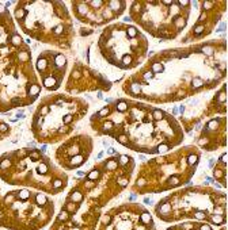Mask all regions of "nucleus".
I'll use <instances>...</instances> for the list:
<instances>
[{"instance_id":"obj_1","label":"nucleus","mask_w":228,"mask_h":230,"mask_svg":"<svg viewBox=\"0 0 228 230\" xmlns=\"http://www.w3.org/2000/svg\"><path fill=\"white\" fill-rule=\"evenodd\" d=\"M90 126L120 145L147 154H164L183 141V129L175 116L153 104L130 97L113 99L91 115Z\"/></svg>"},{"instance_id":"obj_2","label":"nucleus","mask_w":228,"mask_h":230,"mask_svg":"<svg viewBox=\"0 0 228 230\" xmlns=\"http://www.w3.org/2000/svg\"><path fill=\"white\" fill-rule=\"evenodd\" d=\"M148 45L147 37L136 26L114 22L101 31L95 53L107 67L109 79L114 84L124 79L126 71H134L147 60Z\"/></svg>"},{"instance_id":"obj_3","label":"nucleus","mask_w":228,"mask_h":230,"mask_svg":"<svg viewBox=\"0 0 228 230\" xmlns=\"http://www.w3.org/2000/svg\"><path fill=\"white\" fill-rule=\"evenodd\" d=\"M192 8L193 1L189 0L132 1L129 18L153 38L171 41L190 23Z\"/></svg>"},{"instance_id":"obj_4","label":"nucleus","mask_w":228,"mask_h":230,"mask_svg":"<svg viewBox=\"0 0 228 230\" xmlns=\"http://www.w3.org/2000/svg\"><path fill=\"white\" fill-rule=\"evenodd\" d=\"M75 18L81 26L97 29L121 18L129 1L118 0H95V1H71Z\"/></svg>"},{"instance_id":"obj_5","label":"nucleus","mask_w":228,"mask_h":230,"mask_svg":"<svg viewBox=\"0 0 228 230\" xmlns=\"http://www.w3.org/2000/svg\"><path fill=\"white\" fill-rule=\"evenodd\" d=\"M36 71L46 91H56L68 71V58L56 50H42L36 60Z\"/></svg>"},{"instance_id":"obj_6","label":"nucleus","mask_w":228,"mask_h":230,"mask_svg":"<svg viewBox=\"0 0 228 230\" xmlns=\"http://www.w3.org/2000/svg\"><path fill=\"white\" fill-rule=\"evenodd\" d=\"M225 133H227V119L225 115L221 116H215L210 118L204 126L202 130L200 131V135L194 138V142L197 146H200L201 149L205 150H215L217 148H224L225 144L219 141V138L221 141H225Z\"/></svg>"},{"instance_id":"obj_7","label":"nucleus","mask_w":228,"mask_h":230,"mask_svg":"<svg viewBox=\"0 0 228 230\" xmlns=\"http://www.w3.org/2000/svg\"><path fill=\"white\" fill-rule=\"evenodd\" d=\"M83 199H84V196L81 194V191H79V190H75L69 195V202H73V203H76V204H80L81 202H83Z\"/></svg>"},{"instance_id":"obj_8","label":"nucleus","mask_w":228,"mask_h":230,"mask_svg":"<svg viewBox=\"0 0 228 230\" xmlns=\"http://www.w3.org/2000/svg\"><path fill=\"white\" fill-rule=\"evenodd\" d=\"M139 218H140V222H141L143 225L148 226V225H151V223H152V215L148 211H145V210L141 211V214H140Z\"/></svg>"},{"instance_id":"obj_9","label":"nucleus","mask_w":228,"mask_h":230,"mask_svg":"<svg viewBox=\"0 0 228 230\" xmlns=\"http://www.w3.org/2000/svg\"><path fill=\"white\" fill-rule=\"evenodd\" d=\"M30 196H31V192L27 190V188H23V190H21V191H18V192H16V199L21 200V202H25V200H27Z\"/></svg>"},{"instance_id":"obj_10","label":"nucleus","mask_w":228,"mask_h":230,"mask_svg":"<svg viewBox=\"0 0 228 230\" xmlns=\"http://www.w3.org/2000/svg\"><path fill=\"white\" fill-rule=\"evenodd\" d=\"M209 221L213 225H224L225 222V217L224 215H216V214H210L209 215Z\"/></svg>"},{"instance_id":"obj_11","label":"nucleus","mask_w":228,"mask_h":230,"mask_svg":"<svg viewBox=\"0 0 228 230\" xmlns=\"http://www.w3.org/2000/svg\"><path fill=\"white\" fill-rule=\"evenodd\" d=\"M86 176H87L88 180H94V182H97L99 177H101V171H99L98 168H95V169H92V171H90Z\"/></svg>"},{"instance_id":"obj_12","label":"nucleus","mask_w":228,"mask_h":230,"mask_svg":"<svg viewBox=\"0 0 228 230\" xmlns=\"http://www.w3.org/2000/svg\"><path fill=\"white\" fill-rule=\"evenodd\" d=\"M49 171V165L46 163H40L37 165V173L38 175H45V173H48Z\"/></svg>"},{"instance_id":"obj_13","label":"nucleus","mask_w":228,"mask_h":230,"mask_svg":"<svg viewBox=\"0 0 228 230\" xmlns=\"http://www.w3.org/2000/svg\"><path fill=\"white\" fill-rule=\"evenodd\" d=\"M36 203L38 204V206H45V204L48 203V198H46V195L37 194L36 195Z\"/></svg>"},{"instance_id":"obj_14","label":"nucleus","mask_w":228,"mask_h":230,"mask_svg":"<svg viewBox=\"0 0 228 230\" xmlns=\"http://www.w3.org/2000/svg\"><path fill=\"white\" fill-rule=\"evenodd\" d=\"M69 217H71V214H69L67 210H61L60 214L57 215V221L58 222H67L68 219H69Z\"/></svg>"},{"instance_id":"obj_15","label":"nucleus","mask_w":228,"mask_h":230,"mask_svg":"<svg viewBox=\"0 0 228 230\" xmlns=\"http://www.w3.org/2000/svg\"><path fill=\"white\" fill-rule=\"evenodd\" d=\"M64 210H67L69 214H72V212H76V211H77V204L73 203V202H68V203L64 206Z\"/></svg>"},{"instance_id":"obj_16","label":"nucleus","mask_w":228,"mask_h":230,"mask_svg":"<svg viewBox=\"0 0 228 230\" xmlns=\"http://www.w3.org/2000/svg\"><path fill=\"white\" fill-rule=\"evenodd\" d=\"M206 215H208V212L200 210V211H196L193 214V218H194L196 221H204V219H206Z\"/></svg>"},{"instance_id":"obj_17","label":"nucleus","mask_w":228,"mask_h":230,"mask_svg":"<svg viewBox=\"0 0 228 230\" xmlns=\"http://www.w3.org/2000/svg\"><path fill=\"white\" fill-rule=\"evenodd\" d=\"M52 187H53L54 190H61V188L64 187V182L61 180V179L56 177V179H53V180H52Z\"/></svg>"},{"instance_id":"obj_18","label":"nucleus","mask_w":228,"mask_h":230,"mask_svg":"<svg viewBox=\"0 0 228 230\" xmlns=\"http://www.w3.org/2000/svg\"><path fill=\"white\" fill-rule=\"evenodd\" d=\"M110 221H112V215H110V214H105V215H103L102 218H101V223H102V225H109V223H110Z\"/></svg>"},{"instance_id":"obj_19","label":"nucleus","mask_w":228,"mask_h":230,"mask_svg":"<svg viewBox=\"0 0 228 230\" xmlns=\"http://www.w3.org/2000/svg\"><path fill=\"white\" fill-rule=\"evenodd\" d=\"M219 160H220V163L225 165V164H227V153H221V156H220Z\"/></svg>"},{"instance_id":"obj_20","label":"nucleus","mask_w":228,"mask_h":230,"mask_svg":"<svg viewBox=\"0 0 228 230\" xmlns=\"http://www.w3.org/2000/svg\"><path fill=\"white\" fill-rule=\"evenodd\" d=\"M198 230H212V227H210V225H208V223H202V225H200Z\"/></svg>"},{"instance_id":"obj_21","label":"nucleus","mask_w":228,"mask_h":230,"mask_svg":"<svg viewBox=\"0 0 228 230\" xmlns=\"http://www.w3.org/2000/svg\"><path fill=\"white\" fill-rule=\"evenodd\" d=\"M76 176H77V179H83V177H86V173L81 172V171H77V172H76Z\"/></svg>"},{"instance_id":"obj_22","label":"nucleus","mask_w":228,"mask_h":230,"mask_svg":"<svg viewBox=\"0 0 228 230\" xmlns=\"http://www.w3.org/2000/svg\"><path fill=\"white\" fill-rule=\"evenodd\" d=\"M103 156H105V152L101 150V152L98 153V156H97V161H99V160H102V159H103Z\"/></svg>"},{"instance_id":"obj_23","label":"nucleus","mask_w":228,"mask_h":230,"mask_svg":"<svg viewBox=\"0 0 228 230\" xmlns=\"http://www.w3.org/2000/svg\"><path fill=\"white\" fill-rule=\"evenodd\" d=\"M46 149H48V144H44V145L41 146V152H44V153H45V152H46Z\"/></svg>"},{"instance_id":"obj_24","label":"nucleus","mask_w":228,"mask_h":230,"mask_svg":"<svg viewBox=\"0 0 228 230\" xmlns=\"http://www.w3.org/2000/svg\"><path fill=\"white\" fill-rule=\"evenodd\" d=\"M136 199V194H130L129 195V200H134Z\"/></svg>"},{"instance_id":"obj_25","label":"nucleus","mask_w":228,"mask_h":230,"mask_svg":"<svg viewBox=\"0 0 228 230\" xmlns=\"http://www.w3.org/2000/svg\"><path fill=\"white\" fill-rule=\"evenodd\" d=\"M144 203H145V204H151L152 202H151L149 199H148V198H145V199H144Z\"/></svg>"},{"instance_id":"obj_26","label":"nucleus","mask_w":228,"mask_h":230,"mask_svg":"<svg viewBox=\"0 0 228 230\" xmlns=\"http://www.w3.org/2000/svg\"><path fill=\"white\" fill-rule=\"evenodd\" d=\"M97 97H98V99H102V97H103V93H102V92H98V93H97Z\"/></svg>"},{"instance_id":"obj_27","label":"nucleus","mask_w":228,"mask_h":230,"mask_svg":"<svg viewBox=\"0 0 228 230\" xmlns=\"http://www.w3.org/2000/svg\"><path fill=\"white\" fill-rule=\"evenodd\" d=\"M139 159L141 160V161H145V156H144V154H140V156H139Z\"/></svg>"}]
</instances>
